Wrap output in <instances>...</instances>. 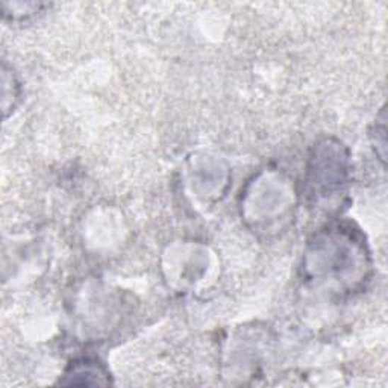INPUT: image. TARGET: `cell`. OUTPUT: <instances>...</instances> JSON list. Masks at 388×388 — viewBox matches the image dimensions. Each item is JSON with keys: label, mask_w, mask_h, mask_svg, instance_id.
Returning a JSON list of instances; mask_svg holds the SVG:
<instances>
[{"label": "cell", "mask_w": 388, "mask_h": 388, "mask_svg": "<svg viewBox=\"0 0 388 388\" xmlns=\"http://www.w3.org/2000/svg\"><path fill=\"white\" fill-rule=\"evenodd\" d=\"M70 375L72 376H66V378H72V381L69 384H76L79 381V378H84L82 385L108 384L106 375L99 367H97V365L90 364V363H82L79 365H74Z\"/></svg>", "instance_id": "1"}]
</instances>
